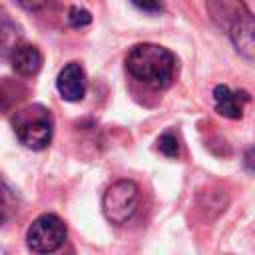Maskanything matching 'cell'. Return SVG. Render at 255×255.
<instances>
[{"label": "cell", "mask_w": 255, "mask_h": 255, "mask_svg": "<svg viewBox=\"0 0 255 255\" xmlns=\"http://www.w3.org/2000/svg\"><path fill=\"white\" fill-rule=\"evenodd\" d=\"M207 14L221 28L239 56L255 64V16L243 0H207Z\"/></svg>", "instance_id": "6da1fadb"}, {"label": "cell", "mask_w": 255, "mask_h": 255, "mask_svg": "<svg viewBox=\"0 0 255 255\" xmlns=\"http://www.w3.org/2000/svg\"><path fill=\"white\" fill-rule=\"evenodd\" d=\"M126 70L133 80L141 82L143 86L153 90H165L175 80L177 60L167 48L159 44L143 42V44H135L128 52Z\"/></svg>", "instance_id": "7a4b0ae2"}, {"label": "cell", "mask_w": 255, "mask_h": 255, "mask_svg": "<svg viewBox=\"0 0 255 255\" xmlns=\"http://www.w3.org/2000/svg\"><path fill=\"white\" fill-rule=\"evenodd\" d=\"M12 128L16 137L28 149H46L54 135V118L50 110L42 104H32L16 112L12 118Z\"/></svg>", "instance_id": "3957f363"}, {"label": "cell", "mask_w": 255, "mask_h": 255, "mask_svg": "<svg viewBox=\"0 0 255 255\" xmlns=\"http://www.w3.org/2000/svg\"><path fill=\"white\" fill-rule=\"evenodd\" d=\"M139 203V187L131 179L114 181L102 197V213L114 225L128 223Z\"/></svg>", "instance_id": "277c9868"}, {"label": "cell", "mask_w": 255, "mask_h": 255, "mask_svg": "<svg viewBox=\"0 0 255 255\" xmlns=\"http://www.w3.org/2000/svg\"><path fill=\"white\" fill-rule=\"evenodd\" d=\"M66 223L58 215L44 213L30 223L26 243L34 253H52L66 241Z\"/></svg>", "instance_id": "5b68a950"}, {"label": "cell", "mask_w": 255, "mask_h": 255, "mask_svg": "<svg viewBox=\"0 0 255 255\" xmlns=\"http://www.w3.org/2000/svg\"><path fill=\"white\" fill-rule=\"evenodd\" d=\"M56 88H58L60 96L66 102H80L86 96V88H88V80H86L84 68L78 62L66 64L58 74Z\"/></svg>", "instance_id": "8992f818"}, {"label": "cell", "mask_w": 255, "mask_h": 255, "mask_svg": "<svg viewBox=\"0 0 255 255\" xmlns=\"http://www.w3.org/2000/svg\"><path fill=\"white\" fill-rule=\"evenodd\" d=\"M249 100L251 96L245 90H231L229 86H215L213 90V104L217 114L229 120H239L243 116V106Z\"/></svg>", "instance_id": "52a82bcc"}, {"label": "cell", "mask_w": 255, "mask_h": 255, "mask_svg": "<svg viewBox=\"0 0 255 255\" xmlns=\"http://www.w3.org/2000/svg\"><path fill=\"white\" fill-rule=\"evenodd\" d=\"M42 62H44L42 52L32 44H20L10 52V64L18 76L38 74V70L42 68Z\"/></svg>", "instance_id": "ba28073f"}, {"label": "cell", "mask_w": 255, "mask_h": 255, "mask_svg": "<svg viewBox=\"0 0 255 255\" xmlns=\"http://www.w3.org/2000/svg\"><path fill=\"white\" fill-rule=\"evenodd\" d=\"M20 94H24V88H22L20 84L10 82L8 78L0 80V112L10 110V108L22 98Z\"/></svg>", "instance_id": "9c48e42d"}, {"label": "cell", "mask_w": 255, "mask_h": 255, "mask_svg": "<svg viewBox=\"0 0 255 255\" xmlns=\"http://www.w3.org/2000/svg\"><path fill=\"white\" fill-rule=\"evenodd\" d=\"M157 149L165 155V157H177L179 155V143L177 137L171 133H163L157 137Z\"/></svg>", "instance_id": "30bf717a"}, {"label": "cell", "mask_w": 255, "mask_h": 255, "mask_svg": "<svg viewBox=\"0 0 255 255\" xmlns=\"http://www.w3.org/2000/svg\"><path fill=\"white\" fill-rule=\"evenodd\" d=\"M92 22V14L80 6H72L70 12H68V24L72 28H84Z\"/></svg>", "instance_id": "8fae6325"}, {"label": "cell", "mask_w": 255, "mask_h": 255, "mask_svg": "<svg viewBox=\"0 0 255 255\" xmlns=\"http://www.w3.org/2000/svg\"><path fill=\"white\" fill-rule=\"evenodd\" d=\"M137 10L147 12V14H159L163 10L161 0H129Z\"/></svg>", "instance_id": "7c38bea8"}, {"label": "cell", "mask_w": 255, "mask_h": 255, "mask_svg": "<svg viewBox=\"0 0 255 255\" xmlns=\"http://www.w3.org/2000/svg\"><path fill=\"white\" fill-rule=\"evenodd\" d=\"M16 2L28 12H36V10H40V8H44L48 4V0H16Z\"/></svg>", "instance_id": "4fadbf2b"}, {"label": "cell", "mask_w": 255, "mask_h": 255, "mask_svg": "<svg viewBox=\"0 0 255 255\" xmlns=\"http://www.w3.org/2000/svg\"><path fill=\"white\" fill-rule=\"evenodd\" d=\"M10 203H12V197L10 195H0V223L8 217V211L12 209Z\"/></svg>", "instance_id": "5bb4252c"}, {"label": "cell", "mask_w": 255, "mask_h": 255, "mask_svg": "<svg viewBox=\"0 0 255 255\" xmlns=\"http://www.w3.org/2000/svg\"><path fill=\"white\" fill-rule=\"evenodd\" d=\"M245 167L251 173H255V147H251V149L245 151Z\"/></svg>", "instance_id": "9a60e30c"}, {"label": "cell", "mask_w": 255, "mask_h": 255, "mask_svg": "<svg viewBox=\"0 0 255 255\" xmlns=\"http://www.w3.org/2000/svg\"><path fill=\"white\" fill-rule=\"evenodd\" d=\"M0 195H10V197H12V193H10L8 185L4 183V179H2V177H0Z\"/></svg>", "instance_id": "2e32d148"}, {"label": "cell", "mask_w": 255, "mask_h": 255, "mask_svg": "<svg viewBox=\"0 0 255 255\" xmlns=\"http://www.w3.org/2000/svg\"><path fill=\"white\" fill-rule=\"evenodd\" d=\"M0 42H2V28H0Z\"/></svg>", "instance_id": "e0dca14e"}]
</instances>
